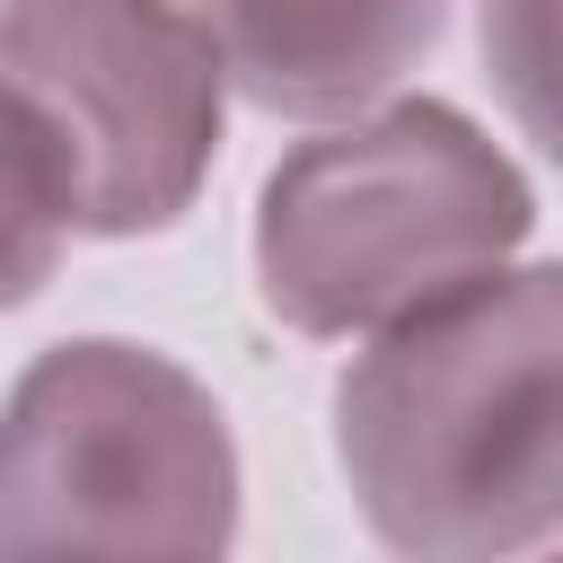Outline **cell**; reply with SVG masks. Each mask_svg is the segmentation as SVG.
I'll return each mask as SVG.
<instances>
[{
	"label": "cell",
	"mask_w": 563,
	"mask_h": 563,
	"mask_svg": "<svg viewBox=\"0 0 563 563\" xmlns=\"http://www.w3.org/2000/svg\"><path fill=\"white\" fill-rule=\"evenodd\" d=\"M0 88L35 114L70 238H158L194 211L229 79L185 0H0Z\"/></svg>",
	"instance_id": "277c9868"
},
{
	"label": "cell",
	"mask_w": 563,
	"mask_h": 563,
	"mask_svg": "<svg viewBox=\"0 0 563 563\" xmlns=\"http://www.w3.org/2000/svg\"><path fill=\"white\" fill-rule=\"evenodd\" d=\"M537 238L528 167L449 97H378L290 141L255 194V299L308 343H361Z\"/></svg>",
	"instance_id": "7a4b0ae2"
},
{
	"label": "cell",
	"mask_w": 563,
	"mask_h": 563,
	"mask_svg": "<svg viewBox=\"0 0 563 563\" xmlns=\"http://www.w3.org/2000/svg\"><path fill=\"white\" fill-rule=\"evenodd\" d=\"M238 510L220 396L150 343H44L0 396V554H229Z\"/></svg>",
	"instance_id": "3957f363"
},
{
	"label": "cell",
	"mask_w": 563,
	"mask_h": 563,
	"mask_svg": "<svg viewBox=\"0 0 563 563\" xmlns=\"http://www.w3.org/2000/svg\"><path fill=\"white\" fill-rule=\"evenodd\" d=\"M361 528L413 563L537 554L563 528V273L519 255L378 334L334 378Z\"/></svg>",
	"instance_id": "6da1fadb"
},
{
	"label": "cell",
	"mask_w": 563,
	"mask_h": 563,
	"mask_svg": "<svg viewBox=\"0 0 563 563\" xmlns=\"http://www.w3.org/2000/svg\"><path fill=\"white\" fill-rule=\"evenodd\" d=\"M220 79L282 123H334L405 88L449 35V0H185Z\"/></svg>",
	"instance_id": "5b68a950"
},
{
	"label": "cell",
	"mask_w": 563,
	"mask_h": 563,
	"mask_svg": "<svg viewBox=\"0 0 563 563\" xmlns=\"http://www.w3.org/2000/svg\"><path fill=\"white\" fill-rule=\"evenodd\" d=\"M70 246V202L53 176V150L35 132V114L0 88V308H26Z\"/></svg>",
	"instance_id": "8992f818"
}]
</instances>
